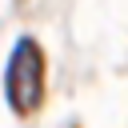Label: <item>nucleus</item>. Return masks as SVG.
Here are the masks:
<instances>
[{"mask_svg": "<svg viewBox=\"0 0 128 128\" xmlns=\"http://www.w3.org/2000/svg\"><path fill=\"white\" fill-rule=\"evenodd\" d=\"M4 92H8V104L16 112H32L40 104V92H44V64H40V44L36 40H16L12 56H8V68H4Z\"/></svg>", "mask_w": 128, "mask_h": 128, "instance_id": "nucleus-1", "label": "nucleus"}]
</instances>
